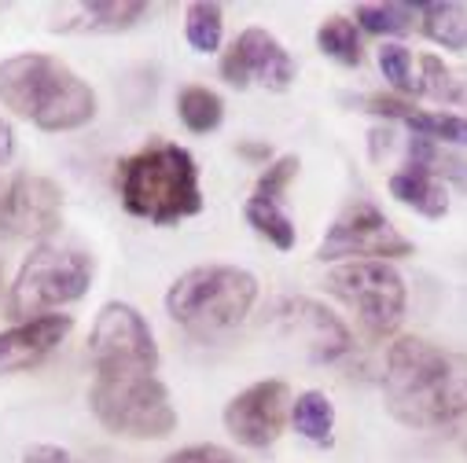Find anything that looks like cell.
Returning <instances> with one entry per match:
<instances>
[{"label":"cell","instance_id":"3957f363","mask_svg":"<svg viewBox=\"0 0 467 463\" xmlns=\"http://www.w3.org/2000/svg\"><path fill=\"white\" fill-rule=\"evenodd\" d=\"M119 195L133 217L151 224H177L202 213L195 159L177 144H151L119 162Z\"/></svg>","mask_w":467,"mask_h":463},{"label":"cell","instance_id":"d6986e66","mask_svg":"<svg viewBox=\"0 0 467 463\" xmlns=\"http://www.w3.org/2000/svg\"><path fill=\"white\" fill-rule=\"evenodd\" d=\"M291 427L313 441V445H331L335 437V405L320 390H306L302 397L291 401Z\"/></svg>","mask_w":467,"mask_h":463},{"label":"cell","instance_id":"4316f807","mask_svg":"<svg viewBox=\"0 0 467 463\" xmlns=\"http://www.w3.org/2000/svg\"><path fill=\"white\" fill-rule=\"evenodd\" d=\"M298 159L295 155H284V159H276L273 166H265V173L258 177V184H254V195L258 199H273V202H280V195L287 191V184L298 177Z\"/></svg>","mask_w":467,"mask_h":463},{"label":"cell","instance_id":"7a4b0ae2","mask_svg":"<svg viewBox=\"0 0 467 463\" xmlns=\"http://www.w3.org/2000/svg\"><path fill=\"white\" fill-rule=\"evenodd\" d=\"M0 107L45 133H70L96 118V92L63 59L23 52L0 63Z\"/></svg>","mask_w":467,"mask_h":463},{"label":"cell","instance_id":"52a82bcc","mask_svg":"<svg viewBox=\"0 0 467 463\" xmlns=\"http://www.w3.org/2000/svg\"><path fill=\"white\" fill-rule=\"evenodd\" d=\"M324 287L358 313L372 338H387L405 320V280L387 262H346L327 273Z\"/></svg>","mask_w":467,"mask_h":463},{"label":"cell","instance_id":"603a6c76","mask_svg":"<svg viewBox=\"0 0 467 463\" xmlns=\"http://www.w3.org/2000/svg\"><path fill=\"white\" fill-rule=\"evenodd\" d=\"M221 34H224V19H221V5L213 0H195L184 8V37L195 52L210 56L221 48Z\"/></svg>","mask_w":467,"mask_h":463},{"label":"cell","instance_id":"277c9868","mask_svg":"<svg viewBox=\"0 0 467 463\" xmlns=\"http://www.w3.org/2000/svg\"><path fill=\"white\" fill-rule=\"evenodd\" d=\"M258 298V280L236 265H199L173 280L166 313L192 334H217L236 327Z\"/></svg>","mask_w":467,"mask_h":463},{"label":"cell","instance_id":"5b68a950","mask_svg":"<svg viewBox=\"0 0 467 463\" xmlns=\"http://www.w3.org/2000/svg\"><path fill=\"white\" fill-rule=\"evenodd\" d=\"M92 416L119 437L159 441L177 430V408L155 372H96L88 386Z\"/></svg>","mask_w":467,"mask_h":463},{"label":"cell","instance_id":"ffe728a7","mask_svg":"<svg viewBox=\"0 0 467 463\" xmlns=\"http://www.w3.org/2000/svg\"><path fill=\"white\" fill-rule=\"evenodd\" d=\"M244 213H247V224L258 232V236H265L276 251H291V247H295L298 232H295L291 213H287L280 202L251 195V199H247V206H244Z\"/></svg>","mask_w":467,"mask_h":463},{"label":"cell","instance_id":"44dd1931","mask_svg":"<svg viewBox=\"0 0 467 463\" xmlns=\"http://www.w3.org/2000/svg\"><path fill=\"white\" fill-rule=\"evenodd\" d=\"M177 114L181 122L192 129V133H213L224 118V103L213 88L206 85H188L181 96H177Z\"/></svg>","mask_w":467,"mask_h":463},{"label":"cell","instance_id":"d4e9b609","mask_svg":"<svg viewBox=\"0 0 467 463\" xmlns=\"http://www.w3.org/2000/svg\"><path fill=\"white\" fill-rule=\"evenodd\" d=\"M379 70H383V77L398 88V92H405V96H423L420 92V77L412 74V56H409V48L405 45H383L379 48Z\"/></svg>","mask_w":467,"mask_h":463},{"label":"cell","instance_id":"9a60e30c","mask_svg":"<svg viewBox=\"0 0 467 463\" xmlns=\"http://www.w3.org/2000/svg\"><path fill=\"white\" fill-rule=\"evenodd\" d=\"M361 110L383 114L390 122H401L412 129V137H427L434 144H467V118L460 114H441V110H416L405 99H390V96H358L354 99Z\"/></svg>","mask_w":467,"mask_h":463},{"label":"cell","instance_id":"cb8c5ba5","mask_svg":"<svg viewBox=\"0 0 467 463\" xmlns=\"http://www.w3.org/2000/svg\"><path fill=\"white\" fill-rule=\"evenodd\" d=\"M354 19L361 30L383 37V34H409L420 19V5H358Z\"/></svg>","mask_w":467,"mask_h":463},{"label":"cell","instance_id":"2e32d148","mask_svg":"<svg viewBox=\"0 0 467 463\" xmlns=\"http://www.w3.org/2000/svg\"><path fill=\"white\" fill-rule=\"evenodd\" d=\"M148 15L140 0H88V5L56 8L52 30L59 34H122Z\"/></svg>","mask_w":467,"mask_h":463},{"label":"cell","instance_id":"30bf717a","mask_svg":"<svg viewBox=\"0 0 467 463\" xmlns=\"http://www.w3.org/2000/svg\"><path fill=\"white\" fill-rule=\"evenodd\" d=\"M63 221V191L37 173H0V236L45 240Z\"/></svg>","mask_w":467,"mask_h":463},{"label":"cell","instance_id":"e0dca14e","mask_svg":"<svg viewBox=\"0 0 467 463\" xmlns=\"http://www.w3.org/2000/svg\"><path fill=\"white\" fill-rule=\"evenodd\" d=\"M390 195L398 202L412 206L416 213L431 217V221H438V217L449 213V195L438 184V177L434 173H423V170H412V166H405V170H398L390 177Z\"/></svg>","mask_w":467,"mask_h":463},{"label":"cell","instance_id":"f546056e","mask_svg":"<svg viewBox=\"0 0 467 463\" xmlns=\"http://www.w3.org/2000/svg\"><path fill=\"white\" fill-rule=\"evenodd\" d=\"M12 155H16V133H12L8 118H0V166H5Z\"/></svg>","mask_w":467,"mask_h":463},{"label":"cell","instance_id":"8fae6325","mask_svg":"<svg viewBox=\"0 0 467 463\" xmlns=\"http://www.w3.org/2000/svg\"><path fill=\"white\" fill-rule=\"evenodd\" d=\"M291 419V390L284 379L247 386L224 405V430L247 448H269Z\"/></svg>","mask_w":467,"mask_h":463},{"label":"cell","instance_id":"7c38bea8","mask_svg":"<svg viewBox=\"0 0 467 463\" xmlns=\"http://www.w3.org/2000/svg\"><path fill=\"white\" fill-rule=\"evenodd\" d=\"M221 77L232 88H247L251 81H258L269 92H287L295 85V59L269 30L251 26L221 56Z\"/></svg>","mask_w":467,"mask_h":463},{"label":"cell","instance_id":"8992f818","mask_svg":"<svg viewBox=\"0 0 467 463\" xmlns=\"http://www.w3.org/2000/svg\"><path fill=\"white\" fill-rule=\"evenodd\" d=\"M92 276H96L92 254L74 251V247L41 243L23 262V269L12 283L8 305L16 316H26V320H34V313L45 316L48 309H59V305L85 298L92 287Z\"/></svg>","mask_w":467,"mask_h":463},{"label":"cell","instance_id":"4dcf8cb0","mask_svg":"<svg viewBox=\"0 0 467 463\" xmlns=\"http://www.w3.org/2000/svg\"><path fill=\"white\" fill-rule=\"evenodd\" d=\"M240 151H244V155H258V159H269V148H262V144H244Z\"/></svg>","mask_w":467,"mask_h":463},{"label":"cell","instance_id":"5bb4252c","mask_svg":"<svg viewBox=\"0 0 467 463\" xmlns=\"http://www.w3.org/2000/svg\"><path fill=\"white\" fill-rule=\"evenodd\" d=\"M70 327L74 320L67 313H45V316H34V320H23L8 331H0V376L41 365L70 334Z\"/></svg>","mask_w":467,"mask_h":463},{"label":"cell","instance_id":"6da1fadb","mask_svg":"<svg viewBox=\"0 0 467 463\" xmlns=\"http://www.w3.org/2000/svg\"><path fill=\"white\" fill-rule=\"evenodd\" d=\"M383 397L398 423L434 430L467 416V357L427 338H398L387 354Z\"/></svg>","mask_w":467,"mask_h":463},{"label":"cell","instance_id":"ba28073f","mask_svg":"<svg viewBox=\"0 0 467 463\" xmlns=\"http://www.w3.org/2000/svg\"><path fill=\"white\" fill-rule=\"evenodd\" d=\"M88 361L96 372H155L159 345L148 320L126 302H107L88 334Z\"/></svg>","mask_w":467,"mask_h":463},{"label":"cell","instance_id":"9c48e42d","mask_svg":"<svg viewBox=\"0 0 467 463\" xmlns=\"http://www.w3.org/2000/svg\"><path fill=\"white\" fill-rule=\"evenodd\" d=\"M412 243L401 232L387 221V213L376 202H354L349 210L338 213V221L331 224V232L320 240L317 258L320 262H394V258H409Z\"/></svg>","mask_w":467,"mask_h":463},{"label":"cell","instance_id":"7402d4cb","mask_svg":"<svg viewBox=\"0 0 467 463\" xmlns=\"http://www.w3.org/2000/svg\"><path fill=\"white\" fill-rule=\"evenodd\" d=\"M317 45H320L324 56H331V59L342 63V67H361V59H365L361 34H358V26L349 23L346 15H331L327 23H320Z\"/></svg>","mask_w":467,"mask_h":463},{"label":"cell","instance_id":"83f0119b","mask_svg":"<svg viewBox=\"0 0 467 463\" xmlns=\"http://www.w3.org/2000/svg\"><path fill=\"white\" fill-rule=\"evenodd\" d=\"M166 463H244V459H236V452H228L221 445H188L173 452Z\"/></svg>","mask_w":467,"mask_h":463},{"label":"cell","instance_id":"484cf974","mask_svg":"<svg viewBox=\"0 0 467 463\" xmlns=\"http://www.w3.org/2000/svg\"><path fill=\"white\" fill-rule=\"evenodd\" d=\"M420 67H423V77H420V92L423 96H434V99H463L467 96L460 88V81L452 77V70L438 56H423Z\"/></svg>","mask_w":467,"mask_h":463},{"label":"cell","instance_id":"f1b7e54d","mask_svg":"<svg viewBox=\"0 0 467 463\" xmlns=\"http://www.w3.org/2000/svg\"><path fill=\"white\" fill-rule=\"evenodd\" d=\"M23 463H78V459L67 448H59V445H34L23 456Z\"/></svg>","mask_w":467,"mask_h":463},{"label":"cell","instance_id":"ac0fdd59","mask_svg":"<svg viewBox=\"0 0 467 463\" xmlns=\"http://www.w3.org/2000/svg\"><path fill=\"white\" fill-rule=\"evenodd\" d=\"M420 26L434 45L467 56V8L463 5H452V0L420 5Z\"/></svg>","mask_w":467,"mask_h":463},{"label":"cell","instance_id":"4fadbf2b","mask_svg":"<svg viewBox=\"0 0 467 463\" xmlns=\"http://www.w3.org/2000/svg\"><path fill=\"white\" fill-rule=\"evenodd\" d=\"M276 320L287 331V338H295L309 354V361H317V365H331V361L346 357L349 345H354L346 324L313 298H284L276 305Z\"/></svg>","mask_w":467,"mask_h":463}]
</instances>
